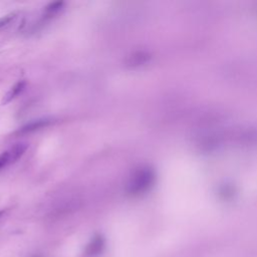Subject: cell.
<instances>
[{
    "mask_svg": "<svg viewBox=\"0 0 257 257\" xmlns=\"http://www.w3.org/2000/svg\"><path fill=\"white\" fill-rule=\"evenodd\" d=\"M64 5V2L62 1H57V2H53V3H50L48 6H46L45 8V14L46 16L48 17H51L52 15L56 14L57 12H59L62 7Z\"/></svg>",
    "mask_w": 257,
    "mask_h": 257,
    "instance_id": "8992f818",
    "label": "cell"
},
{
    "mask_svg": "<svg viewBox=\"0 0 257 257\" xmlns=\"http://www.w3.org/2000/svg\"><path fill=\"white\" fill-rule=\"evenodd\" d=\"M48 122H49V120H47V119H41V120L32 121L31 123H29L26 126H24L22 128V132H30V131H34V130L40 128L42 126H45Z\"/></svg>",
    "mask_w": 257,
    "mask_h": 257,
    "instance_id": "52a82bcc",
    "label": "cell"
},
{
    "mask_svg": "<svg viewBox=\"0 0 257 257\" xmlns=\"http://www.w3.org/2000/svg\"><path fill=\"white\" fill-rule=\"evenodd\" d=\"M153 181V174L148 169L137 170L126 184V193L136 196L145 192Z\"/></svg>",
    "mask_w": 257,
    "mask_h": 257,
    "instance_id": "6da1fadb",
    "label": "cell"
},
{
    "mask_svg": "<svg viewBox=\"0 0 257 257\" xmlns=\"http://www.w3.org/2000/svg\"><path fill=\"white\" fill-rule=\"evenodd\" d=\"M15 16H16V13L13 12V13H10V14H7V15L1 17L0 18V29L2 27H4L5 25H7L11 20H13L15 18Z\"/></svg>",
    "mask_w": 257,
    "mask_h": 257,
    "instance_id": "ba28073f",
    "label": "cell"
},
{
    "mask_svg": "<svg viewBox=\"0 0 257 257\" xmlns=\"http://www.w3.org/2000/svg\"><path fill=\"white\" fill-rule=\"evenodd\" d=\"M27 149L26 144H16L9 150L0 154V171L7 167L8 165L16 162Z\"/></svg>",
    "mask_w": 257,
    "mask_h": 257,
    "instance_id": "7a4b0ae2",
    "label": "cell"
},
{
    "mask_svg": "<svg viewBox=\"0 0 257 257\" xmlns=\"http://www.w3.org/2000/svg\"><path fill=\"white\" fill-rule=\"evenodd\" d=\"M35 257H39V256H35Z\"/></svg>",
    "mask_w": 257,
    "mask_h": 257,
    "instance_id": "30bf717a",
    "label": "cell"
},
{
    "mask_svg": "<svg viewBox=\"0 0 257 257\" xmlns=\"http://www.w3.org/2000/svg\"><path fill=\"white\" fill-rule=\"evenodd\" d=\"M104 246H105L104 237L101 234H95L85 247V250H84L85 255L89 257L96 256L103 251Z\"/></svg>",
    "mask_w": 257,
    "mask_h": 257,
    "instance_id": "3957f363",
    "label": "cell"
},
{
    "mask_svg": "<svg viewBox=\"0 0 257 257\" xmlns=\"http://www.w3.org/2000/svg\"><path fill=\"white\" fill-rule=\"evenodd\" d=\"M3 215V211H0V217Z\"/></svg>",
    "mask_w": 257,
    "mask_h": 257,
    "instance_id": "9c48e42d",
    "label": "cell"
},
{
    "mask_svg": "<svg viewBox=\"0 0 257 257\" xmlns=\"http://www.w3.org/2000/svg\"><path fill=\"white\" fill-rule=\"evenodd\" d=\"M26 82L25 81H18L17 83H15L8 91L7 93L4 95L3 100H2V104H6L8 102H10L14 97H16L24 88H25Z\"/></svg>",
    "mask_w": 257,
    "mask_h": 257,
    "instance_id": "277c9868",
    "label": "cell"
},
{
    "mask_svg": "<svg viewBox=\"0 0 257 257\" xmlns=\"http://www.w3.org/2000/svg\"><path fill=\"white\" fill-rule=\"evenodd\" d=\"M147 59V55L144 54L143 52H136L133 53L132 55L127 56L125 59V66H130V67H136L141 65L142 63H144Z\"/></svg>",
    "mask_w": 257,
    "mask_h": 257,
    "instance_id": "5b68a950",
    "label": "cell"
}]
</instances>
